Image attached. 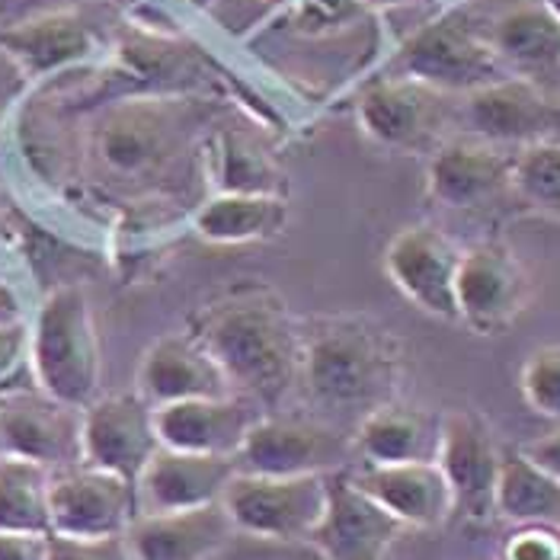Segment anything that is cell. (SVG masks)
<instances>
[{"instance_id": "cell-33", "label": "cell", "mask_w": 560, "mask_h": 560, "mask_svg": "<svg viewBox=\"0 0 560 560\" xmlns=\"http://www.w3.org/2000/svg\"><path fill=\"white\" fill-rule=\"evenodd\" d=\"M500 560H560V525H516L500 548Z\"/></svg>"}, {"instance_id": "cell-8", "label": "cell", "mask_w": 560, "mask_h": 560, "mask_svg": "<svg viewBox=\"0 0 560 560\" xmlns=\"http://www.w3.org/2000/svg\"><path fill=\"white\" fill-rule=\"evenodd\" d=\"M355 116L375 144L400 154H432L452 122V106L432 86L382 74L359 93Z\"/></svg>"}, {"instance_id": "cell-16", "label": "cell", "mask_w": 560, "mask_h": 560, "mask_svg": "<svg viewBox=\"0 0 560 560\" xmlns=\"http://www.w3.org/2000/svg\"><path fill=\"white\" fill-rule=\"evenodd\" d=\"M330 500L307 545L320 560H388V551L407 532L388 510L355 487L349 468L327 475Z\"/></svg>"}, {"instance_id": "cell-30", "label": "cell", "mask_w": 560, "mask_h": 560, "mask_svg": "<svg viewBox=\"0 0 560 560\" xmlns=\"http://www.w3.org/2000/svg\"><path fill=\"white\" fill-rule=\"evenodd\" d=\"M513 192L532 209L560 218V141L518 151L513 164Z\"/></svg>"}, {"instance_id": "cell-26", "label": "cell", "mask_w": 560, "mask_h": 560, "mask_svg": "<svg viewBox=\"0 0 560 560\" xmlns=\"http://www.w3.org/2000/svg\"><path fill=\"white\" fill-rule=\"evenodd\" d=\"M285 196H241V192H212L209 202L199 206L192 218L196 234L209 244L234 247L272 241L289 228Z\"/></svg>"}, {"instance_id": "cell-17", "label": "cell", "mask_w": 560, "mask_h": 560, "mask_svg": "<svg viewBox=\"0 0 560 560\" xmlns=\"http://www.w3.org/2000/svg\"><path fill=\"white\" fill-rule=\"evenodd\" d=\"M0 48L20 65L30 84H36L93 61L100 36L81 10H45L0 26Z\"/></svg>"}, {"instance_id": "cell-24", "label": "cell", "mask_w": 560, "mask_h": 560, "mask_svg": "<svg viewBox=\"0 0 560 560\" xmlns=\"http://www.w3.org/2000/svg\"><path fill=\"white\" fill-rule=\"evenodd\" d=\"M442 417H432L420 407L388 400L369 410L352 435V452L362 465H410L435 462Z\"/></svg>"}, {"instance_id": "cell-7", "label": "cell", "mask_w": 560, "mask_h": 560, "mask_svg": "<svg viewBox=\"0 0 560 560\" xmlns=\"http://www.w3.org/2000/svg\"><path fill=\"white\" fill-rule=\"evenodd\" d=\"M468 138L493 148H535L560 141V103L551 100L538 81L503 78L462 96L455 113Z\"/></svg>"}, {"instance_id": "cell-43", "label": "cell", "mask_w": 560, "mask_h": 560, "mask_svg": "<svg viewBox=\"0 0 560 560\" xmlns=\"http://www.w3.org/2000/svg\"><path fill=\"white\" fill-rule=\"evenodd\" d=\"M126 3H135V0H126Z\"/></svg>"}, {"instance_id": "cell-10", "label": "cell", "mask_w": 560, "mask_h": 560, "mask_svg": "<svg viewBox=\"0 0 560 560\" xmlns=\"http://www.w3.org/2000/svg\"><path fill=\"white\" fill-rule=\"evenodd\" d=\"M532 302V279L522 259L500 241H483L462 250L455 304L458 320L480 337H497L513 327Z\"/></svg>"}, {"instance_id": "cell-41", "label": "cell", "mask_w": 560, "mask_h": 560, "mask_svg": "<svg viewBox=\"0 0 560 560\" xmlns=\"http://www.w3.org/2000/svg\"><path fill=\"white\" fill-rule=\"evenodd\" d=\"M257 3H262V7H272V10H276V7H289L292 0H257Z\"/></svg>"}, {"instance_id": "cell-42", "label": "cell", "mask_w": 560, "mask_h": 560, "mask_svg": "<svg viewBox=\"0 0 560 560\" xmlns=\"http://www.w3.org/2000/svg\"><path fill=\"white\" fill-rule=\"evenodd\" d=\"M541 3H545V7H551V13L560 20V0H541Z\"/></svg>"}, {"instance_id": "cell-21", "label": "cell", "mask_w": 560, "mask_h": 560, "mask_svg": "<svg viewBox=\"0 0 560 560\" xmlns=\"http://www.w3.org/2000/svg\"><path fill=\"white\" fill-rule=\"evenodd\" d=\"M237 535L224 503L176 513H138L126 528L131 560H209Z\"/></svg>"}, {"instance_id": "cell-39", "label": "cell", "mask_w": 560, "mask_h": 560, "mask_svg": "<svg viewBox=\"0 0 560 560\" xmlns=\"http://www.w3.org/2000/svg\"><path fill=\"white\" fill-rule=\"evenodd\" d=\"M13 320H26L23 317V299H20L16 285L0 276V327L13 324Z\"/></svg>"}, {"instance_id": "cell-23", "label": "cell", "mask_w": 560, "mask_h": 560, "mask_svg": "<svg viewBox=\"0 0 560 560\" xmlns=\"http://www.w3.org/2000/svg\"><path fill=\"white\" fill-rule=\"evenodd\" d=\"M349 477L404 528H439L455 513L452 487L435 462L362 465Z\"/></svg>"}, {"instance_id": "cell-44", "label": "cell", "mask_w": 560, "mask_h": 560, "mask_svg": "<svg viewBox=\"0 0 560 560\" xmlns=\"http://www.w3.org/2000/svg\"><path fill=\"white\" fill-rule=\"evenodd\" d=\"M0 458H3V455H0Z\"/></svg>"}, {"instance_id": "cell-15", "label": "cell", "mask_w": 560, "mask_h": 560, "mask_svg": "<svg viewBox=\"0 0 560 560\" xmlns=\"http://www.w3.org/2000/svg\"><path fill=\"white\" fill-rule=\"evenodd\" d=\"M154 407L138 394H106L84 407V462L138 483L161 452Z\"/></svg>"}, {"instance_id": "cell-34", "label": "cell", "mask_w": 560, "mask_h": 560, "mask_svg": "<svg viewBox=\"0 0 560 560\" xmlns=\"http://www.w3.org/2000/svg\"><path fill=\"white\" fill-rule=\"evenodd\" d=\"M48 560H131L126 548V535L109 538H68L51 535L48 538Z\"/></svg>"}, {"instance_id": "cell-35", "label": "cell", "mask_w": 560, "mask_h": 560, "mask_svg": "<svg viewBox=\"0 0 560 560\" xmlns=\"http://www.w3.org/2000/svg\"><path fill=\"white\" fill-rule=\"evenodd\" d=\"M30 365V324L13 320L0 327V394L16 378V372Z\"/></svg>"}, {"instance_id": "cell-20", "label": "cell", "mask_w": 560, "mask_h": 560, "mask_svg": "<svg viewBox=\"0 0 560 560\" xmlns=\"http://www.w3.org/2000/svg\"><path fill=\"white\" fill-rule=\"evenodd\" d=\"M237 458L196 455L161 445L138 477V513H176L221 503L228 483L237 477Z\"/></svg>"}, {"instance_id": "cell-11", "label": "cell", "mask_w": 560, "mask_h": 560, "mask_svg": "<svg viewBox=\"0 0 560 560\" xmlns=\"http://www.w3.org/2000/svg\"><path fill=\"white\" fill-rule=\"evenodd\" d=\"M48 513H51V535H68V538L126 535L131 518L138 516V487L126 477L84 462L65 471H51Z\"/></svg>"}, {"instance_id": "cell-29", "label": "cell", "mask_w": 560, "mask_h": 560, "mask_svg": "<svg viewBox=\"0 0 560 560\" xmlns=\"http://www.w3.org/2000/svg\"><path fill=\"white\" fill-rule=\"evenodd\" d=\"M51 471L26 458H0V532L51 535L48 513Z\"/></svg>"}, {"instance_id": "cell-40", "label": "cell", "mask_w": 560, "mask_h": 560, "mask_svg": "<svg viewBox=\"0 0 560 560\" xmlns=\"http://www.w3.org/2000/svg\"><path fill=\"white\" fill-rule=\"evenodd\" d=\"M435 0H362L369 13H388V10H404V7H432Z\"/></svg>"}, {"instance_id": "cell-19", "label": "cell", "mask_w": 560, "mask_h": 560, "mask_svg": "<svg viewBox=\"0 0 560 560\" xmlns=\"http://www.w3.org/2000/svg\"><path fill=\"white\" fill-rule=\"evenodd\" d=\"M513 164L516 154L506 148H493L475 138L442 141L430 158L432 202L445 209H483L513 189Z\"/></svg>"}, {"instance_id": "cell-13", "label": "cell", "mask_w": 560, "mask_h": 560, "mask_svg": "<svg viewBox=\"0 0 560 560\" xmlns=\"http://www.w3.org/2000/svg\"><path fill=\"white\" fill-rule=\"evenodd\" d=\"M349 455L352 442L324 423L259 417L237 452V468L269 477L334 475L349 465Z\"/></svg>"}, {"instance_id": "cell-2", "label": "cell", "mask_w": 560, "mask_h": 560, "mask_svg": "<svg viewBox=\"0 0 560 560\" xmlns=\"http://www.w3.org/2000/svg\"><path fill=\"white\" fill-rule=\"evenodd\" d=\"M302 327V382L327 407L375 410L394 400L404 349L388 327L369 317H307Z\"/></svg>"}, {"instance_id": "cell-3", "label": "cell", "mask_w": 560, "mask_h": 560, "mask_svg": "<svg viewBox=\"0 0 560 560\" xmlns=\"http://www.w3.org/2000/svg\"><path fill=\"white\" fill-rule=\"evenodd\" d=\"M186 106L171 96H119L86 129V158L113 183H144L167 171L189 135Z\"/></svg>"}, {"instance_id": "cell-32", "label": "cell", "mask_w": 560, "mask_h": 560, "mask_svg": "<svg viewBox=\"0 0 560 560\" xmlns=\"http://www.w3.org/2000/svg\"><path fill=\"white\" fill-rule=\"evenodd\" d=\"M292 30L299 36L346 33L365 16H372L362 0H292Z\"/></svg>"}, {"instance_id": "cell-27", "label": "cell", "mask_w": 560, "mask_h": 560, "mask_svg": "<svg viewBox=\"0 0 560 560\" xmlns=\"http://www.w3.org/2000/svg\"><path fill=\"white\" fill-rule=\"evenodd\" d=\"M206 171L215 192L285 196V179L266 148L247 131L218 129L206 148Z\"/></svg>"}, {"instance_id": "cell-14", "label": "cell", "mask_w": 560, "mask_h": 560, "mask_svg": "<svg viewBox=\"0 0 560 560\" xmlns=\"http://www.w3.org/2000/svg\"><path fill=\"white\" fill-rule=\"evenodd\" d=\"M458 266L462 247L432 224H410L397 231L385 250V272L394 289L439 320H458Z\"/></svg>"}, {"instance_id": "cell-1", "label": "cell", "mask_w": 560, "mask_h": 560, "mask_svg": "<svg viewBox=\"0 0 560 560\" xmlns=\"http://www.w3.org/2000/svg\"><path fill=\"white\" fill-rule=\"evenodd\" d=\"M234 394L282 400L302 375V327L269 289H241L206 307L192 330Z\"/></svg>"}, {"instance_id": "cell-31", "label": "cell", "mask_w": 560, "mask_h": 560, "mask_svg": "<svg viewBox=\"0 0 560 560\" xmlns=\"http://www.w3.org/2000/svg\"><path fill=\"white\" fill-rule=\"evenodd\" d=\"M518 388L535 413L560 420V343L541 346L525 359Z\"/></svg>"}, {"instance_id": "cell-5", "label": "cell", "mask_w": 560, "mask_h": 560, "mask_svg": "<svg viewBox=\"0 0 560 560\" xmlns=\"http://www.w3.org/2000/svg\"><path fill=\"white\" fill-rule=\"evenodd\" d=\"M385 74L410 78L445 96H468L513 78L490 39L477 33L462 10H445L417 26L390 55Z\"/></svg>"}, {"instance_id": "cell-37", "label": "cell", "mask_w": 560, "mask_h": 560, "mask_svg": "<svg viewBox=\"0 0 560 560\" xmlns=\"http://www.w3.org/2000/svg\"><path fill=\"white\" fill-rule=\"evenodd\" d=\"M30 78L20 71V65L0 48V126H3V119L16 109V103L26 96V90H30Z\"/></svg>"}, {"instance_id": "cell-18", "label": "cell", "mask_w": 560, "mask_h": 560, "mask_svg": "<svg viewBox=\"0 0 560 560\" xmlns=\"http://www.w3.org/2000/svg\"><path fill=\"white\" fill-rule=\"evenodd\" d=\"M135 390L151 407L234 394L215 355L196 334H164L148 346L138 362Z\"/></svg>"}, {"instance_id": "cell-9", "label": "cell", "mask_w": 560, "mask_h": 560, "mask_svg": "<svg viewBox=\"0 0 560 560\" xmlns=\"http://www.w3.org/2000/svg\"><path fill=\"white\" fill-rule=\"evenodd\" d=\"M0 455L36 462L48 471L84 465V410L39 388L0 394Z\"/></svg>"}, {"instance_id": "cell-12", "label": "cell", "mask_w": 560, "mask_h": 560, "mask_svg": "<svg viewBox=\"0 0 560 560\" xmlns=\"http://www.w3.org/2000/svg\"><path fill=\"white\" fill-rule=\"evenodd\" d=\"M435 465L452 487L455 513L471 522H490L497 516V480L503 452L483 417L475 410L442 413Z\"/></svg>"}, {"instance_id": "cell-25", "label": "cell", "mask_w": 560, "mask_h": 560, "mask_svg": "<svg viewBox=\"0 0 560 560\" xmlns=\"http://www.w3.org/2000/svg\"><path fill=\"white\" fill-rule=\"evenodd\" d=\"M493 51L516 78H545L560 71V20L541 0L513 7L487 33Z\"/></svg>"}, {"instance_id": "cell-22", "label": "cell", "mask_w": 560, "mask_h": 560, "mask_svg": "<svg viewBox=\"0 0 560 560\" xmlns=\"http://www.w3.org/2000/svg\"><path fill=\"white\" fill-rule=\"evenodd\" d=\"M158 435L167 448L196 452V455H224L237 458L244 439L259 417L250 410L247 397H196L167 407H154Z\"/></svg>"}, {"instance_id": "cell-28", "label": "cell", "mask_w": 560, "mask_h": 560, "mask_svg": "<svg viewBox=\"0 0 560 560\" xmlns=\"http://www.w3.org/2000/svg\"><path fill=\"white\" fill-rule=\"evenodd\" d=\"M497 516L513 525H560V480L535 465L522 448L503 452Z\"/></svg>"}, {"instance_id": "cell-36", "label": "cell", "mask_w": 560, "mask_h": 560, "mask_svg": "<svg viewBox=\"0 0 560 560\" xmlns=\"http://www.w3.org/2000/svg\"><path fill=\"white\" fill-rule=\"evenodd\" d=\"M48 538L43 532H0V560H48Z\"/></svg>"}, {"instance_id": "cell-4", "label": "cell", "mask_w": 560, "mask_h": 560, "mask_svg": "<svg viewBox=\"0 0 560 560\" xmlns=\"http://www.w3.org/2000/svg\"><path fill=\"white\" fill-rule=\"evenodd\" d=\"M30 372L36 388L84 410L103 385V349L90 295L81 285L51 289L30 324Z\"/></svg>"}, {"instance_id": "cell-38", "label": "cell", "mask_w": 560, "mask_h": 560, "mask_svg": "<svg viewBox=\"0 0 560 560\" xmlns=\"http://www.w3.org/2000/svg\"><path fill=\"white\" fill-rule=\"evenodd\" d=\"M522 452H525L535 465H541L548 475H555L560 480V430L548 432V435H541V439H535V442H528Z\"/></svg>"}, {"instance_id": "cell-6", "label": "cell", "mask_w": 560, "mask_h": 560, "mask_svg": "<svg viewBox=\"0 0 560 560\" xmlns=\"http://www.w3.org/2000/svg\"><path fill=\"white\" fill-rule=\"evenodd\" d=\"M330 500L327 475L269 477L237 471L221 503L237 532L262 541H307Z\"/></svg>"}]
</instances>
